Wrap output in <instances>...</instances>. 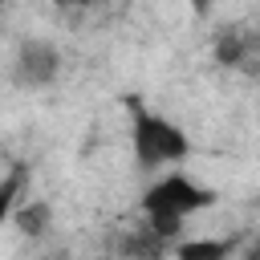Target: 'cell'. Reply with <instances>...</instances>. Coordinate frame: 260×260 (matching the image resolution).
<instances>
[{
    "mask_svg": "<svg viewBox=\"0 0 260 260\" xmlns=\"http://www.w3.org/2000/svg\"><path fill=\"white\" fill-rule=\"evenodd\" d=\"M215 187L187 171H162L146 191H142V215L150 223V236L158 240H179L183 223L207 207H215Z\"/></svg>",
    "mask_w": 260,
    "mask_h": 260,
    "instance_id": "obj_1",
    "label": "cell"
},
{
    "mask_svg": "<svg viewBox=\"0 0 260 260\" xmlns=\"http://www.w3.org/2000/svg\"><path fill=\"white\" fill-rule=\"evenodd\" d=\"M130 150H134V162L142 171H162V167H175L191 154V138L175 118H167L158 110H146V106H134Z\"/></svg>",
    "mask_w": 260,
    "mask_h": 260,
    "instance_id": "obj_2",
    "label": "cell"
},
{
    "mask_svg": "<svg viewBox=\"0 0 260 260\" xmlns=\"http://www.w3.org/2000/svg\"><path fill=\"white\" fill-rule=\"evenodd\" d=\"M8 73H12V85L28 89V93H45L61 81L65 73V57L57 49V41L49 37H24L8 61Z\"/></svg>",
    "mask_w": 260,
    "mask_h": 260,
    "instance_id": "obj_3",
    "label": "cell"
},
{
    "mask_svg": "<svg viewBox=\"0 0 260 260\" xmlns=\"http://www.w3.org/2000/svg\"><path fill=\"white\" fill-rule=\"evenodd\" d=\"M8 228H16V232L28 236V240H41V236L53 228V207H49L45 199H20V203L12 207Z\"/></svg>",
    "mask_w": 260,
    "mask_h": 260,
    "instance_id": "obj_4",
    "label": "cell"
},
{
    "mask_svg": "<svg viewBox=\"0 0 260 260\" xmlns=\"http://www.w3.org/2000/svg\"><path fill=\"white\" fill-rule=\"evenodd\" d=\"M232 252H236V240H223V236L175 240V260H232Z\"/></svg>",
    "mask_w": 260,
    "mask_h": 260,
    "instance_id": "obj_5",
    "label": "cell"
},
{
    "mask_svg": "<svg viewBox=\"0 0 260 260\" xmlns=\"http://www.w3.org/2000/svg\"><path fill=\"white\" fill-rule=\"evenodd\" d=\"M16 203H20V175H8V179H0V232L8 228Z\"/></svg>",
    "mask_w": 260,
    "mask_h": 260,
    "instance_id": "obj_6",
    "label": "cell"
},
{
    "mask_svg": "<svg viewBox=\"0 0 260 260\" xmlns=\"http://www.w3.org/2000/svg\"><path fill=\"white\" fill-rule=\"evenodd\" d=\"M240 32H228V37H219V45H215V61L219 65H240Z\"/></svg>",
    "mask_w": 260,
    "mask_h": 260,
    "instance_id": "obj_7",
    "label": "cell"
},
{
    "mask_svg": "<svg viewBox=\"0 0 260 260\" xmlns=\"http://www.w3.org/2000/svg\"><path fill=\"white\" fill-rule=\"evenodd\" d=\"M187 4H191L195 16H211V8H215V0H187Z\"/></svg>",
    "mask_w": 260,
    "mask_h": 260,
    "instance_id": "obj_8",
    "label": "cell"
},
{
    "mask_svg": "<svg viewBox=\"0 0 260 260\" xmlns=\"http://www.w3.org/2000/svg\"><path fill=\"white\" fill-rule=\"evenodd\" d=\"M53 4H61V8H65V4H77V8H85V4H98V0H53Z\"/></svg>",
    "mask_w": 260,
    "mask_h": 260,
    "instance_id": "obj_9",
    "label": "cell"
},
{
    "mask_svg": "<svg viewBox=\"0 0 260 260\" xmlns=\"http://www.w3.org/2000/svg\"><path fill=\"white\" fill-rule=\"evenodd\" d=\"M4 4H12V0H0V8H4Z\"/></svg>",
    "mask_w": 260,
    "mask_h": 260,
    "instance_id": "obj_10",
    "label": "cell"
}]
</instances>
